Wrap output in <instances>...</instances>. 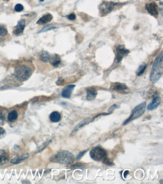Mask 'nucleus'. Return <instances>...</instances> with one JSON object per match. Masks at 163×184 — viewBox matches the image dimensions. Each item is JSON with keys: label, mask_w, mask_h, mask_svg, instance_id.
Wrapping results in <instances>:
<instances>
[{"label": "nucleus", "mask_w": 163, "mask_h": 184, "mask_svg": "<svg viewBox=\"0 0 163 184\" xmlns=\"http://www.w3.org/2000/svg\"><path fill=\"white\" fill-rule=\"evenodd\" d=\"M163 73V54L162 52L158 55L154 62L150 75V80L153 84L157 83Z\"/></svg>", "instance_id": "1"}, {"label": "nucleus", "mask_w": 163, "mask_h": 184, "mask_svg": "<svg viewBox=\"0 0 163 184\" xmlns=\"http://www.w3.org/2000/svg\"><path fill=\"white\" fill-rule=\"evenodd\" d=\"M75 157L72 152L64 150L52 156L50 161L54 163H58L62 165H70L74 161Z\"/></svg>", "instance_id": "2"}, {"label": "nucleus", "mask_w": 163, "mask_h": 184, "mask_svg": "<svg viewBox=\"0 0 163 184\" xmlns=\"http://www.w3.org/2000/svg\"><path fill=\"white\" fill-rule=\"evenodd\" d=\"M32 74V69L30 67L27 65H20L14 69V76L17 80L21 82L28 80Z\"/></svg>", "instance_id": "3"}, {"label": "nucleus", "mask_w": 163, "mask_h": 184, "mask_svg": "<svg viewBox=\"0 0 163 184\" xmlns=\"http://www.w3.org/2000/svg\"><path fill=\"white\" fill-rule=\"evenodd\" d=\"M125 3H115L113 2L103 1L99 6V10L101 16L106 15L114 10L117 7L123 6Z\"/></svg>", "instance_id": "4"}, {"label": "nucleus", "mask_w": 163, "mask_h": 184, "mask_svg": "<svg viewBox=\"0 0 163 184\" xmlns=\"http://www.w3.org/2000/svg\"><path fill=\"white\" fill-rule=\"evenodd\" d=\"M146 105V102H143L136 106L131 111L130 116L123 122V125H127L131 121L134 120L141 117L145 112Z\"/></svg>", "instance_id": "5"}, {"label": "nucleus", "mask_w": 163, "mask_h": 184, "mask_svg": "<svg viewBox=\"0 0 163 184\" xmlns=\"http://www.w3.org/2000/svg\"><path fill=\"white\" fill-rule=\"evenodd\" d=\"M90 155L91 157L96 161H103L107 157L106 151L100 146L93 148L90 151Z\"/></svg>", "instance_id": "6"}, {"label": "nucleus", "mask_w": 163, "mask_h": 184, "mask_svg": "<svg viewBox=\"0 0 163 184\" xmlns=\"http://www.w3.org/2000/svg\"><path fill=\"white\" fill-rule=\"evenodd\" d=\"M129 52V50L126 49L125 46L119 45L117 46L116 48V57H115V61H116V63L118 64L120 63L123 57L128 54Z\"/></svg>", "instance_id": "7"}, {"label": "nucleus", "mask_w": 163, "mask_h": 184, "mask_svg": "<svg viewBox=\"0 0 163 184\" xmlns=\"http://www.w3.org/2000/svg\"><path fill=\"white\" fill-rule=\"evenodd\" d=\"M111 89L119 93L126 94L129 93V88L126 84L123 83H112L111 84Z\"/></svg>", "instance_id": "8"}, {"label": "nucleus", "mask_w": 163, "mask_h": 184, "mask_svg": "<svg viewBox=\"0 0 163 184\" xmlns=\"http://www.w3.org/2000/svg\"><path fill=\"white\" fill-rule=\"evenodd\" d=\"M146 9L150 15L157 18L159 15V8L156 3H149L146 4Z\"/></svg>", "instance_id": "9"}, {"label": "nucleus", "mask_w": 163, "mask_h": 184, "mask_svg": "<svg viewBox=\"0 0 163 184\" xmlns=\"http://www.w3.org/2000/svg\"><path fill=\"white\" fill-rule=\"evenodd\" d=\"M26 26V21L21 19L19 21L17 26L14 27L12 33L15 36H19L22 35Z\"/></svg>", "instance_id": "10"}, {"label": "nucleus", "mask_w": 163, "mask_h": 184, "mask_svg": "<svg viewBox=\"0 0 163 184\" xmlns=\"http://www.w3.org/2000/svg\"><path fill=\"white\" fill-rule=\"evenodd\" d=\"M75 86V85L71 84V85H67L65 87L61 93L62 96L65 98H71L73 91Z\"/></svg>", "instance_id": "11"}, {"label": "nucleus", "mask_w": 163, "mask_h": 184, "mask_svg": "<svg viewBox=\"0 0 163 184\" xmlns=\"http://www.w3.org/2000/svg\"><path fill=\"white\" fill-rule=\"evenodd\" d=\"M86 99L88 101L94 100L97 96V91L96 88L93 87H89L86 90Z\"/></svg>", "instance_id": "12"}, {"label": "nucleus", "mask_w": 163, "mask_h": 184, "mask_svg": "<svg viewBox=\"0 0 163 184\" xmlns=\"http://www.w3.org/2000/svg\"><path fill=\"white\" fill-rule=\"evenodd\" d=\"M161 97L159 96H156L152 100V101L148 105L147 109L148 111H152L156 109L161 103Z\"/></svg>", "instance_id": "13"}, {"label": "nucleus", "mask_w": 163, "mask_h": 184, "mask_svg": "<svg viewBox=\"0 0 163 184\" xmlns=\"http://www.w3.org/2000/svg\"><path fill=\"white\" fill-rule=\"evenodd\" d=\"M10 156L8 153L5 150L0 149V166L7 164L9 161Z\"/></svg>", "instance_id": "14"}, {"label": "nucleus", "mask_w": 163, "mask_h": 184, "mask_svg": "<svg viewBox=\"0 0 163 184\" xmlns=\"http://www.w3.org/2000/svg\"><path fill=\"white\" fill-rule=\"evenodd\" d=\"M53 17L52 14L50 13H47L45 14L40 18L37 21V24L42 25L47 24L48 23L50 22L53 19Z\"/></svg>", "instance_id": "15"}, {"label": "nucleus", "mask_w": 163, "mask_h": 184, "mask_svg": "<svg viewBox=\"0 0 163 184\" xmlns=\"http://www.w3.org/2000/svg\"><path fill=\"white\" fill-rule=\"evenodd\" d=\"M91 121V118H87V119H84L81 122L79 123V124H77L75 127L74 129L73 130L72 132V134L75 133L78 130H80L81 128H82L85 125L89 124Z\"/></svg>", "instance_id": "16"}, {"label": "nucleus", "mask_w": 163, "mask_h": 184, "mask_svg": "<svg viewBox=\"0 0 163 184\" xmlns=\"http://www.w3.org/2000/svg\"><path fill=\"white\" fill-rule=\"evenodd\" d=\"M29 157L28 153H26L24 155H21L20 156L15 157L14 158L12 159L11 161V163L12 164H18L22 162L23 161L28 158Z\"/></svg>", "instance_id": "17"}, {"label": "nucleus", "mask_w": 163, "mask_h": 184, "mask_svg": "<svg viewBox=\"0 0 163 184\" xmlns=\"http://www.w3.org/2000/svg\"><path fill=\"white\" fill-rule=\"evenodd\" d=\"M49 63L53 66L57 67L59 66L60 63H61V59H60V58L59 57L58 55H52Z\"/></svg>", "instance_id": "18"}, {"label": "nucleus", "mask_w": 163, "mask_h": 184, "mask_svg": "<svg viewBox=\"0 0 163 184\" xmlns=\"http://www.w3.org/2000/svg\"><path fill=\"white\" fill-rule=\"evenodd\" d=\"M52 55L50 54L47 51H42L39 54V59L44 63H48L51 59Z\"/></svg>", "instance_id": "19"}, {"label": "nucleus", "mask_w": 163, "mask_h": 184, "mask_svg": "<svg viewBox=\"0 0 163 184\" xmlns=\"http://www.w3.org/2000/svg\"><path fill=\"white\" fill-rule=\"evenodd\" d=\"M49 118L50 120L53 122H58L61 120V115L58 112L54 111L50 114Z\"/></svg>", "instance_id": "20"}, {"label": "nucleus", "mask_w": 163, "mask_h": 184, "mask_svg": "<svg viewBox=\"0 0 163 184\" xmlns=\"http://www.w3.org/2000/svg\"><path fill=\"white\" fill-rule=\"evenodd\" d=\"M18 117V114L17 112L15 110L11 111L8 114L7 116V120L10 122H13L15 121Z\"/></svg>", "instance_id": "21"}, {"label": "nucleus", "mask_w": 163, "mask_h": 184, "mask_svg": "<svg viewBox=\"0 0 163 184\" xmlns=\"http://www.w3.org/2000/svg\"><path fill=\"white\" fill-rule=\"evenodd\" d=\"M8 111L5 108L1 109L0 110V125H3L5 123L7 115H8Z\"/></svg>", "instance_id": "22"}, {"label": "nucleus", "mask_w": 163, "mask_h": 184, "mask_svg": "<svg viewBox=\"0 0 163 184\" xmlns=\"http://www.w3.org/2000/svg\"><path fill=\"white\" fill-rule=\"evenodd\" d=\"M147 68V64L145 63H143L142 64L140 65L138 68L137 71H136L137 76H140L142 75L146 71Z\"/></svg>", "instance_id": "23"}, {"label": "nucleus", "mask_w": 163, "mask_h": 184, "mask_svg": "<svg viewBox=\"0 0 163 184\" xmlns=\"http://www.w3.org/2000/svg\"><path fill=\"white\" fill-rule=\"evenodd\" d=\"M8 34V30L6 27L0 24V37H5Z\"/></svg>", "instance_id": "24"}, {"label": "nucleus", "mask_w": 163, "mask_h": 184, "mask_svg": "<svg viewBox=\"0 0 163 184\" xmlns=\"http://www.w3.org/2000/svg\"><path fill=\"white\" fill-rule=\"evenodd\" d=\"M57 28L56 27H54V26H50V25H48V26H46L45 28H43V29L41 30L38 32V33H42V32H45L47 31L51 30H54L55 29Z\"/></svg>", "instance_id": "25"}, {"label": "nucleus", "mask_w": 163, "mask_h": 184, "mask_svg": "<svg viewBox=\"0 0 163 184\" xmlns=\"http://www.w3.org/2000/svg\"><path fill=\"white\" fill-rule=\"evenodd\" d=\"M23 10H24V6L20 3H18L14 7V10L17 12H21Z\"/></svg>", "instance_id": "26"}, {"label": "nucleus", "mask_w": 163, "mask_h": 184, "mask_svg": "<svg viewBox=\"0 0 163 184\" xmlns=\"http://www.w3.org/2000/svg\"><path fill=\"white\" fill-rule=\"evenodd\" d=\"M6 135V131L2 127H0V140L4 138Z\"/></svg>", "instance_id": "27"}, {"label": "nucleus", "mask_w": 163, "mask_h": 184, "mask_svg": "<svg viewBox=\"0 0 163 184\" xmlns=\"http://www.w3.org/2000/svg\"><path fill=\"white\" fill-rule=\"evenodd\" d=\"M83 168V166L81 164L77 163V164L74 165L71 168L72 169H82Z\"/></svg>", "instance_id": "28"}, {"label": "nucleus", "mask_w": 163, "mask_h": 184, "mask_svg": "<svg viewBox=\"0 0 163 184\" xmlns=\"http://www.w3.org/2000/svg\"><path fill=\"white\" fill-rule=\"evenodd\" d=\"M67 18L69 20L73 21L76 18V14H74V13H72L67 15Z\"/></svg>", "instance_id": "29"}, {"label": "nucleus", "mask_w": 163, "mask_h": 184, "mask_svg": "<svg viewBox=\"0 0 163 184\" xmlns=\"http://www.w3.org/2000/svg\"><path fill=\"white\" fill-rule=\"evenodd\" d=\"M87 151H88V150H85L80 152V153L77 155V160H79L81 159L82 158V157L85 155V153H86Z\"/></svg>", "instance_id": "30"}, {"label": "nucleus", "mask_w": 163, "mask_h": 184, "mask_svg": "<svg viewBox=\"0 0 163 184\" xmlns=\"http://www.w3.org/2000/svg\"><path fill=\"white\" fill-rule=\"evenodd\" d=\"M117 106L115 104L112 105V106L110 107V109H109V111L110 112L109 113L111 114V112H112L113 111L117 108Z\"/></svg>", "instance_id": "31"}, {"label": "nucleus", "mask_w": 163, "mask_h": 184, "mask_svg": "<svg viewBox=\"0 0 163 184\" xmlns=\"http://www.w3.org/2000/svg\"><path fill=\"white\" fill-rule=\"evenodd\" d=\"M129 173V171L128 170H126V171H125V172L123 173V176L125 178L128 175Z\"/></svg>", "instance_id": "32"}, {"label": "nucleus", "mask_w": 163, "mask_h": 184, "mask_svg": "<svg viewBox=\"0 0 163 184\" xmlns=\"http://www.w3.org/2000/svg\"><path fill=\"white\" fill-rule=\"evenodd\" d=\"M3 1H9L10 0H3Z\"/></svg>", "instance_id": "33"}, {"label": "nucleus", "mask_w": 163, "mask_h": 184, "mask_svg": "<svg viewBox=\"0 0 163 184\" xmlns=\"http://www.w3.org/2000/svg\"><path fill=\"white\" fill-rule=\"evenodd\" d=\"M40 1L41 2H44V0H40Z\"/></svg>", "instance_id": "34"}, {"label": "nucleus", "mask_w": 163, "mask_h": 184, "mask_svg": "<svg viewBox=\"0 0 163 184\" xmlns=\"http://www.w3.org/2000/svg\"><path fill=\"white\" fill-rule=\"evenodd\" d=\"M155 1H159V0H155Z\"/></svg>", "instance_id": "35"}]
</instances>
